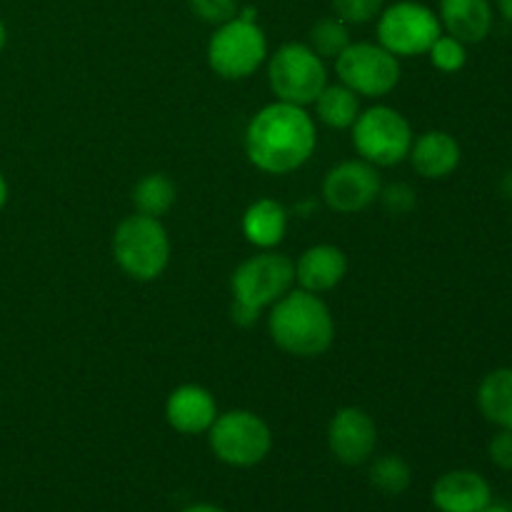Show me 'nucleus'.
<instances>
[{
    "mask_svg": "<svg viewBox=\"0 0 512 512\" xmlns=\"http://www.w3.org/2000/svg\"><path fill=\"white\" fill-rule=\"evenodd\" d=\"M318 118L330 128H350L360 115L358 95L348 85H325L323 93L315 100Z\"/></svg>",
    "mask_w": 512,
    "mask_h": 512,
    "instance_id": "obj_20",
    "label": "nucleus"
},
{
    "mask_svg": "<svg viewBox=\"0 0 512 512\" xmlns=\"http://www.w3.org/2000/svg\"><path fill=\"white\" fill-rule=\"evenodd\" d=\"M190 10L205 23L223 25L238 15L240 3L238 0H190Z\"/></svg>",
    "mask_w": 512,
    "mask_h": 512,
    "instance_id": "obj_25",
    "label": "nucleus"
},
{
    "mask_svg": "<svg viewBox=\"0 0 512 512\" xmlns=\"http://www.w3.org/2000/svg\"><path fill=\"white\" fill-rule=\"evenodd\" d=\"M410 160H413V168L418 170L423 178H448V175L460 165V145L458 140L450 133H445V130H428V133L420 135L418 140H413Z\"/></svg>",
    "mask_w": 512,
    "mask_h": 512,
    "instance_id": "obj_16",
    "label": "nucleus"
},
{
    "mask_svg": "<svg viewBox=\"0 0 512 512\" xmlns=\"http://www.w3.org/2000/svg\"><path fill=\"white\" fill-rule=\"evenodd\" d=\"M5 40H8V33H5V23L0 20V50L5 48Z\"/></svg>",
    "mask_w": 512,
    "mask_h": 512,
    "instance_id": "obj_33",
    "label": "nucleus"
},
{
    "mask_svg": "<svg viewBox=\"0 0 512 512\" xmlns=\"http://www.w3.org/2000/svg\"><path fill=\"white\" fill-rule=\"evenodd\" d=\"M268 55V40L255 20L233 18L218 25L208 43V63L220 78L240 80L258 70Z\"/></svg>",
    "mask_w": 512,
    "mask_h": 512,
    "instance_id": "obj_7",
    "label": "nucleus"
},
{
    "mask_svg": "<svg viewBox=\"0 0 512 512\" xmlns=\"http://www.w3.org/2000/svg\"><path fill=\"white\" fill-rule=\"evenodd\" d=\"M428 53L435 68L443 70V73H458L465 65V60H468L465 43H460L453 35H440V38L430 45Z\"/></svg>",
    "mask_w": 512,
    "mask_h": 512,
    "instance_id": "obj_24",
    "label": "nucleus"
},
{
    "mask_svg": "<svg viewBox=\"0 0 512 512\" xmlns=\"http://www.w3.org/2000/svg\"><path fill=\"white\" fill-rule=\"evenodd\" d=\"M380 195V175L368 160H345L335 165L323 183V198L335 213H358Z\"/></svg>",
    "mask_w": 512,
    "mask_h": 512,
    "instance_id": "obj_11",
    "label": "nucleus"
},
{
    "mask_svg": "<svg viewBox=\"0 0 512 512\" xmlns=\"http://www.w3.org/2000/svg\"><path fill=\"white\" fill-rule=\"evenodd\" d=\"M285 230H288V213L280 203L275 200L263 198L255 200L243 215V233L258 248L268 250L275 248L280 240L285 238Z\"/></svg>",
    "mask_w": 512,
    "mask_h": 512,
    "instance_id": "obj_18",
    "label": "nucleus"
},
{
    "mask_svg": "<svg viewBox=\"0 0 512 512\" xmlns=\"http://www.w3.org/2000/svg\"><path fill=\"white\" fill-rule=\"evenodd\" d=\"M380 195H383V205L388 213L393 215H405L413 210L415 205V190L410 188V185L405 183H395V185H388L385 190H380Z\"/></svg>",
    "mask_w": 512,
    "mask_h": 512,
    "instance_id": "obj_27",
    "label": "nucleus"
},
{
    "mask_svg": "<svg viewBox=\"0 0 512 512\" xmlns=\"http://www.w3.org/2000/svg\"><path fill=\"white\" fill-rule=\"evenodd\" d=\"M370 483L385 495H400L410 485V465L398 455H385L370 468Z\"/></svg>",
    "mask_w": 512,
    "mask_h": 512,
    "instance_id": "obj_23",
    "label": "nucleus"
},
{
    "mask_svg": "<svg viewBox=\"0 0 512 512\" xmlns=\"http://www.w3.org/2000/svg\"><path fill=\"white\" fill-rule=\"evenodd\" d=\"M443 35L440 18L423 3L400 0L390 5L378 20V38L393 55H423Z\"/></svg>",
    "mask_w": 512,
    "mask_h": 512,
    "instance_id": "obj_8",
    "label": "nucleus"
},
{
    "mask_svg": "<svg viewBox=\"0 0 512 512\" xmlns=\"http://www.w3.org/2000/svg\"><path fill=\"white\" fill-rule=\"evenodd\" d=\"M498 8L500 13H503V18L512 23V0H498Z\"/></svg>",
    "mask_w": 512,
    "mask_h": 512,
    "instance_id": "obj_32",
    "label": "nucleus"
},
{
    "mask_svg": "<svg viewBox=\"0 0 512 512\" xmlns=\"http://www.w3.org/2000/svg\"><path fill=\"white\" fill-rule=\"evenodd\" d=\"M268 80L273 93L283 103L308 105L318 100L323 88L328 83L325 63L310 45L305 43H288L275 50L268 65Z\"/></svg>",
    "mask_w": 512,
    "mask_h": 512,
    "instance_id": "obj_4",
    "label": "nucleus"
},
{
    "mask_svg": "<svg viewBox=\"0 0 512 512\" xmlns=\"http://www.w3.org/2000/svg\"><path fill=\"white\" fill-rule=\"evenodd\" d=\"M275 345L298 358H318L333 345L335 323L328 305L308 290L285 293L270 313Z\"/></svg>",
    "mask_w": 512,
    "mask_h": 512,
    "instance_id": "obj_2",
    "label": "nucleus"
},
{
    "mask_svg": "<svg viewBox=\"0 0 512 512\" xmlns=\"http://www.w3.org/2000/svg\"><path fill=\"white\" fill-rule=\"evenodd\" d=\"M483 512H512V510H508V508H503V505H493V503H490V505H488V508H485Z\"/></svg>",
    "mask_w": 512,
    "mask_h": 512,
    "instance_id": "obj_34",
    "label": "nucleus"
},
{
    "mask_svg": "<svg viewBox=\"0 0 512 512\" xmlns=\"http://www.w3.org/2000/svg\"><path fill=\"white\" fill-rule=\"evenodd\" d=\"M113 253L120 268L135 280H155L170 260V240L158 218L130 215L113 235Z\"/></svg>",
    "mask_w": 512,
    "mask_h": 512,
    "instance_id": "obj_3",
    "label": "nucleus"
},
{
    "mask_svg": "<svg viewBox=\"0 0 512 512\" xmlns=\"http://www.w3.org/2000/svg\"><path fill=\"white\" fill-rule=\"evenodd\" d=\"M345 270H348V260L343 250L335 245H315L300 255L295 265V278L308 293H323L345 278Z\"/></svg>",
    "mask_w": 512,
    "mask_h": 512,
    "instance_id": "obj_17",
    "label": "nucleus"
},
{
    "mask_svg": "<svg viewBox=\"0 0 512 512\" xmlns=\"http://www.w3.org/2000/svg\"><path fill=\"white\" fill-rule=\"evenodd\" d=\"M348 45H350L348 23L340 20L338 15L318 20V23L310 28V48H313L320 58H338Z\"/></svg>",
    "mask_w": 512,
    "mask_h": 512,
    "instance_id": "obj_22",
    "label": "nucleus"
},
{
    "mask_svg": "<svg viewBox=\"0 0 512 512\" xmlns=\"http://www.w3.org/2000/svg\"><path fill=\"white\" fill-rule=\"evenodd\" d=\"M183 512H225V510H223V508H218V505L198 503V505H190V508H185Z\"/></svg>",
    "mask_w": 512,
    "mask_h": 512,
    "instance_id": "obj_29",
    "label": "nucleus"
},
{
    "mask_svg": "<svg viewBox=\"0 0 512 512\" xmlns=\"http://www.w3.org/2000/svg\"><path fill=\"white\" fill-rule=\"evenodd\" d=\"M440 25L460 43H483L493 28L488 0H440Z\"/></svg>",
    "mask_w": 512,
    "mask_h": 512,
    "instance_id": "obj_15",
    "label": "nucleus"
},
{
    "mask_svg": "<svg viewBox=\"0 0 512 512\" xmlns=\"http://www.w3.org/2000/svg\"><path fill=\"white\" fill-rule=\"evenodd\" d=\"M133 203L140 213L150 215V218L165 215L175 203L173 180L163 173L145 175V178L138 180V185H135Z\"/></svg>",
    "mask_w": 512,
    "mask_h": 512,
    "instance_id": "obj_21",
    "label": "nucleus"
},
{
    "mask_svg": "<svg viewBox=\"0 0 512 512\" xmlns=\"http://www.w3.org/2000/svg\"><path fill=\"white\" fill-rule=\"evenodd\" d=\"M490 460L500 470H512V430L500 428V433H495L490 440Z\"/></svg>",
    "mask_w": 512,
    "mask_h": 512,
    "instance_id": "obj_28",
    "label": "nucleus"
},
{
    "mask_svg": "<svg viewBox=\"0 0 512 512\" xmlns=\"http://www.w3.org/2000/svg\"><path fill=\"white\" fill-rule=\"evenodd\" d=\"M478 408L498 428L512 430V368H498L478 388Z\"/></svg>",
    "mask_w": 512,
    "mask_h": 512,
    "instance_id": "obj_19",
    "label": "nucleus"
},
{
    "mask_svg": "<svg viewBox=\"0 0 512 512\" xmlns=\"http://www.w3.org/2000/svg\"><path fill=\"white\" fill-rule=\"evenodd\" d=\"M165 418L178 433H208L210 425L218 418V405L213 395L200 385H180L165 403Z\"/></svg>",
    "mask_w": 512,
    "mask_h": 512,
    "instance_id": "obj_14",
    "label": "nucleus"
},
{
    "mask_svg": "<svg viewBox=\"0 0 512 512\" xmlns=\"http://www.w3.org/2000/svg\"><path fill=\"white\" fill-rule=\"evenodd\" d=\"M5 203H8V180L0 173V210L5 208Z\"/></svg>",
    "mask_w": 512,
    "mask_h": 512,
    "instance_id": "obj_30",
    "label": "nucleus"
},
{
    "mask_svg": "<svg viewBox=\"0 0 512 512\" xmlns=\"http://www.w3.org/2000/svg\"><path fill=\"white\" fill-rule=\"evenodd\" d=\"M295 280L293 260L280 253H260L245 260L233 273L235 305L260 313L278 303Z\"/></svg>",
    "mask_w": 512,
    "mask_h": 512,
    "instance_id": "obj_9",
    "label": "nucleus"
},
{
    "mask_svg": "<svg viewBox=\"0 0 512 512\" xmlns=\"http://www.w3.org/2000/svg\"><path fill=\"white\" fill-rule=\"evenodd\" d=\"M335 70L343 85L365 98H380L390 93L400 80L398 55L375 43H350L335 58Z\"/></svg>",
    "mask_w": 512,
    "mask_h": 512,
    "instance_id": "obj_10",
    "label": "nucleus"
},
{
    "mask_svg": "<svg viewBox=\"0 0 512 512\" xmlns=\"http://www.w3.org/2000/svg\"><path fill=\"white\" fill-rule=\"evenodd\" d=\"M378 428L373 418L360 408H343L333 415L328 428L330 453L345 465H360L373 455Z\"/></svg>",
    "mask_w": 512,
    "mask_h": 512,
    "instance_id": "obj_12",
    "label": "nucleus"
},
{
    "mask_svg": "<svg viewBox=\"0 0 512 512\" xmlns=\"http://www.w3.org/2000/svg\"><path fill=\"white\" fill-rule=\"evenodd\" d=\"M315 150V123L300 105L270 103L248 123L245 153L255 168L273 175L298 170Z\"/></svg>",
    "mask_w": 512,
    "mask_h": 512,
    "instance_id": "obj_1",
    "label": "nucleus"
},
{
    "mask_svg": "<svg viewBox=\"0 0 512 512\" xmlns=\"http://www.w3.org/2000/svg\"><path fill=\"white\" fill-rule=\"evenodd\" d=\"M333 8L345 23H368L383 10V0H333Z\"/></svg>",
    "mask_w": 512,
    "mask_h": 512,
    "instance_id": "obj_26",
    "label": "nucleus"
},
{
    "mask_svg": "<svg viewBox=\"0 0 512 512\" xmlns=\"http://www.w3.org/2000/svg\"><path fill=\"white\" fill-rule=\"evenodd\" d=\"M353 143L355 150L368 160L370 165H388L403 163L413 148V130L410 123L388 105H375L358 115L353 123Z\"/></svg>",
    "mask_w": 512,
    "mask_h": 512,
    "instance_id": "obj_5",
    "label": "nucleus"
},
{
    "mask_svg": "<svg viewBox=\"0 0 512 512\" xmlns=\"http://www.w3.org/2000/svg\"><path fill=\"white\" fill-rule=\"evenodd\" d=\"M210 448L233 468H253L268 458L273 435L268 423L248 410H230L210 425Z\"/></svg>",
    "mask_w": 512,
    "mask_h": 512,
    "instance_id": "obj_6",
    "label": "nucleus"
},
{
    "mask_svg": "<svg viewBox=\"0 0 512 512\" xmlns=\"http://www.w3.org/2000/svg\"><path fill=\"white\" fill-rule=\"evenodd\" d=\"M433 503L440 512H483L493 503V490L475 470H450L435 483Z\"/></svg>",
    "mask_w": 512,
    "mask_h": 512,
    "instance_id": "obj_13",
    "label": "nucleus"
},
{
    "mask_svg": "<svg viewBox=\"0 0 512 512\" xmlns=\"http://www.w3.org/2000/svg\"><path fill=\"white\" fill-rule=\"evenodd\" d=\"M500 188H503L505 198L512 200V170H510V173H505V178H503V183H500Z\"/></svg>",
    "mask_w": 512,
    "mask_h": 512,
    "instance_id": "obj_31",
    "label": "nucleus"
}]
</instances>
